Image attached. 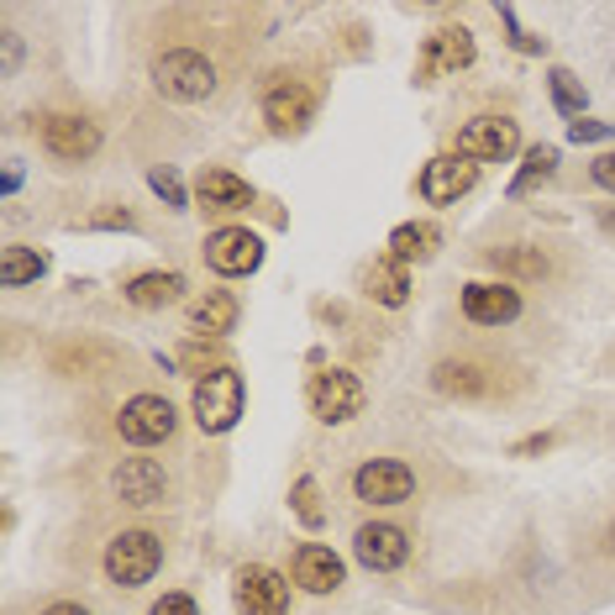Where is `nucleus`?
Returning a JSON list of instances; mask_svg holds the SVG:
<instances>
[{
    "mask_svg": "<svg viewBox=\"0 0 615 615\" xmlns=\"http://www.w3.org/2000/svg\"><path fill=\"white\" fill-rule=\"evenodd\" d=\"M242 400H248V389H242V374H237L232 363H221V369L201 374V379H195V395H190V406H195V426H201L205 437L232 432L237 421H242Z\"/></svg>",
    "mask_w": 615,
    "mask_h": 615,
    "instance_id": "f257e3e1",
    "label": "nucleus"
},
{
    "mask_svg": "<svg viewBox=\"0 0 615 615\" xmlns=\"http://www.w3.org/2000/svg\"><path fill=\"white\" fill-rule=\"evenodd\" d=\"M153 85H158L164 100L195 106V100L216 95V63L205 59L201 48H169V53L153 59Z\"/></svg>",
    "mask_w": 615,
    "mask_h": 615,
    "instance_id": "f03ea898",
    "label": "nucleus"
},
{
    "mask_svg": "<svg viewBox=\"0 0 615 615\" xmlns=\"http://www.w3.org/2000/svg\"><path fill=\"white\" fill-rule=\"evenodd\" d=\"M106 579L111 584H121V589H137V584H147L158 568H164V542L153 536V531H121V536H111L106 542Z\"/></svg>",
    "mask_w": 615,
    "mask_h": 615,
    "instance_id": "7ed1b4c3",
    "label": "nucleus"
},
{
    "mask_svg": "<svg viewBox=\"0 0 615 615\" xmlns=\"http://www.w3.org/2000/svg\"><path fill=\"white\" fill-rule=\"evenodd\" d=\"M432 389L447 395V400H499V395H505V379H499L495 363L458 352V358H442L437 369H432Z\"/></svg>",
    "mask_w": 615,
    "mask_h": 615,
    "instance_id": "20e7f679",
    "label": "nucleus"
},
{
    "mask_svg": "<svg viewBox=\"0 0 615 615\" xmlns=\"http://www.w3.org/2000/svg\"><path fill=\"white\" fill-rule=\"evenodd\" d=\"M363 400L369 395H363L358 374H348V369H322V374H311V384H305V406L326 426H342L352 415H363Z\"/></svg>",
    "mask_w": 615,
    "mask_h": 615,
    "instance_id": "39448f33",
    "label": "nucleus"
},
{
    "mask_svg": "<svg viewBox=\"0 0 615 615\" xmlns=\"http://www.w3.org/2000/svg\"><path fill=\"white\" fill-rule=\"evenodd\" d=\"M174 426H179V415L164 395H132L117 415L121 442H132V447H158V442L174 437Z\"/></svg>",
    "mask_w": 615,
    "mask_h": 615,
    "instance_id": "423d86ee",
    "label": "nucleus"
},
{
    "mask_svg": "<svg viewBox=\"0 0 615 615\" xmlns=\"http://www.w3.org/2000/svg\"><path fill=\"white\" fill-rule=\"evenodd\" d=\"M352 495L363 505H406L415 495V473L400 458H369L352 473Z\"/></svg>",
    "mask_w": 615,
    "mask_h": 615,
    "instance_id": "0eeeda50",
    "label": "nucleus"
},
{
    "mask_svg": "<svg viewBox=\"0 0 615 615\" xmlns=\"http://www.w3.org/2000/svg\"><path fill=\"white\" fill-rule=\"evenodd\" d=\"M516 147H521V126L510 117H473L458 132V158L469 164H505L516 158Z\"/></svg>",
    "mask_w": 615,
    "mask_h": 615,
    "instance_id": "6e6552de",
    "label": "nucleus"
},
{
    "mask_svg": "<svg viewBox=\"0 0 615 615\" xmlns=\"http://www.w3.org/2000/svg\"><path fill=\"white\" fill-rule=\"evenodd\" d=\"M232 600L242 615H285L290 611V579L264 563H248V568H237Z\"/></svg>",
    "mask_w": 615,
    "mask_h": 615,
    "instance_id": "1a4fd4ad",
    "label": "nucleus"
},
{
    "mask_svg": "<svg viewBox=\"0 0 615 615\" xmlns=\"http://www.w3.org/2000/svg\"><path fill=\"white\" fill-rule=\"evenodd\" d=\"M205 264L216 268V274H227V279H242V274H253V268L264 264V237L248 232V227H216V232L205 237Z\"/></svg>",
    "mask_w": 615,
    "mask_h": 615,
    "instance_id": "9d476101",
    "label": "nucleus"
},
{
    "mask_svg": "<svg viewBox=\"0 0 615 615\" xmlns=\"http://www.w3.org/2000/svg\"><path fill=\"white\" fill-rule=\"evenodd\" d=\"M43 147L63 164H85L100 153V121L80 117V111H53V117H43Z\"/></svg>",
    "mask_w": 615,
    "mask_h": 615,
    "instance_id": "9b49d317",
    "label": "nucleus"
},
{
    "mask_svg": "<svg viewBox=\"0 0 615 615\" xmlns=\"http://www.w3.org/2000/svg\"><path fill=\"white\" fill-rule=\"evenodd\" d=\"M111 495L132 510H147V505H164L169 495V473L158 458H121L111 469Z\"/></svg>",
    "mask_w": 615,
    "mask_h": 615,
    "instance_id": "f8f14e48",
    "label": "nucleus"
},
{
    "mask_svg": "<svg viewBox=\"0 0 615 615\" xmlns=\"http://www.w3.org/2000/svg\"><path fill=\"white\" fill-rule=\"evenodd\" d=\"M352 557H358L369 574H395V568H406V557H410L406 527H395V521H369V527H358Z\"/></svg>",
    "mask_w": 615,
    "mask_h": 615,
    "instance_id": "ddd939ff",
    "label": "nucleus"
},
{
    "mask_svg": "<svg viewBox=\"0 0 615 615\" xmlns=\"http://www.w3.org/2000/svg\"><path fill=\"white\" fill-rule=\"evenodd\" d=\"M463 316H469L473 326H510L516 316H521V290L516 285H490V279H473V285H463Z\"/></svg>",
    "mask_w": 615,
    "mask_h": 615,
    "instance_id": "4468645a",
    "label": "nucleus"
},
{
    "mask_svg": "<svg viewBox=\"0 0 615 615\" xmlns=\"http://www.w3.org/2000/svg\"><path fill=\"white\" fill-rule=\"evenodd\" d=\"M479 48H473V32L469 27H437L426 37V53H421V85L432 74H458V69H473Z\"/></svg>",
    "mask_w": 615,
    "mask_h": 615,
    "instance_id": "2eb2a0df",
    "label": "nucleus"
},
{
    "mask_svg": "<svg viewBox=\"0 0 615 615\" xmlns=\"http://www.w3.org/2000/svg\"><path fill=\"white\" fill-rule=\"evenodd\" d=\"M290 579L305 589V594H331V589L348 579V568H342V557L331 553V547L305 542V547H294V557H290Z\"/></svg>",
    "mask_w": 615,
    "mask_h": 615,
    "instance_id": "dca6fc26",
    "label": "nucleus"
},
{
    "mask_svg": "<svg viewBox=\"0 0 615 615\" xmlns=\"http://www.w3.org/2000/svg\"><path fill=\"white\" fill-rule=\"evenodd\" d=\"M311 117H316V95L305 85H279L264 95V121L279 137H300L311 126Z\"/></svg>",
    "mask_w": 615,
    "mask_h": 615,
    "instance_id": "f3484780",
    "label": "nucleus"
},
{
    "mask_svg": "<svg viewBox=\"0 0 615 615\" xmlns=\"http://www.w3.org/2000/svg\"><path fill=\"white\" fill-rule=\"evenodd\" d=\"M479 169H473L469 158H453V153H442L432 158L426 169H421V201L426 205H453L458 195H469Z\"/></svg>",
    "mask_w": 615,
    "mask_h": 615,
    "instance_id": "a211bd4d",
    "label": "nucleus"
},
{
    "mask_svg": "<svg viewBox=\"0 0 615 615\" xmlns=\"http://www.w3.org/2000/svg\"><path fill=\"white\" fill-rule=\"evenodd\" d=\"M237 316H242V305H237L232 290H205L195 305H190V337H205V342H221L227 331H237Z\"/></svg>",
    "mask_w": 615,
    "mask_h": 615,
    "instance_id": "6ab92c4d",
    "label": "nucleus"
},
{
    "mask_svg": "<svg viewBox=\"0 0 615 615\" xmlns=\"http://www.w3.org/2000/svg\"><path fill=\"white\" fill-rule=\"evenodd\" d=\"M121 294H126L137 311H164V305H174L179 294H184V274H174V268H147L137 279H126Z\"/></svg>",
    "mask_w": 615,
    "mask_h": 615,
    "instance_id": "aec40b11",
    "label": "nucleus"
},
{
    "mask_svg": "<svg viewBox=\"0 0 615 615\" xmlns=\"http://www.w3.org/2000/svg\"><path fill=\"white\" fill-rule=\"evenodd\" d=\"M195 195H201L205 210H248L253 205V184L237 179L232 169H205L195 179Z\"/></svg>",
    "mask_w": 615,
    "mask_h": 615,
    "instance_id": "412c9836",
    "label": "nucleus"
},
{
    "mask_svg": "<svg viewBox=\"0 0 615 615\" xmlns=\"http://www.w3.org/2000/svg\"><path fill=\"white\" fill-rule=\"evenodd\" d=\"M484 264L510 279H547V253L531 248V242H505V248H484Z\"/></svg>",
    "mask_w": 615,
    "mask_h": 615,
    "instance_id": "4be33fe9",
    "label": "nucleus"
},
{
    "mask_svg": "<svg viewBox=\"0 0 615 615\" xmlns=\"http://www.w3.org/2000/svg\"><path fill=\"white\" fill-rule=\"evenodd\" d=\"M437 242H442V232L432 221H406V227L389 232V258L395 264H421V258L437 253Z\"/></svg>",
    "mask_w": 615,
    "mask_h": 615,
    "instance_id": "5701e85b",
    "label": "nucleus"
},
{
    "mask_svg": "<svg viewBox=\"0 0 615 615\" xmlns=\"http://www.w3.org/2000/svg\"><path fill=\"white\" fill-rule=\"evenodd\" d=\"M43 274H48V253H37V248L11 242V248L0 253V285H5V290H27Z\"/></svg>",
    "mask_w": 615,
    "mask_h": 615,
    "instance_id": "b1692460",
    "label": "nucleus"
},
{
    "mask_svg": "<svg viewBox=\"0 0 615 615\" xmlns=\"http://www.w3.org/2000/svg\"><path fill=\"white\" fill-rule=\"evenodd\" d=\"M363 290H369V300H379V305H389V311H400V305L410 300V274H406V264H395V258L374 264L369 274H363Z\"/></svg>",
    "mask_w": 615,
    "mask_h": 615,
    "instance_id": "393cba45",
    "label": "nucleus"
},
{
    "mask_svg": "<svg viewBox=\"0 0 615 615\" xmlns=\"http://www.w3.org/2000/svg\"><path fill=\"white\" fill-rule=\"evenodd\" d=\"M290 510H294V521H300V527H311V531H322V527H326L322 484H316L311 473H300V479H294V490H290Z\"/></svg>",
    "mask_w": 615,
    "mask_h": 615,
    "instance_id": "a878e982",
    "label": "nucleus"
},
{
    "mask_svg": "<svg viewBox=\"0 0 615 615\" xmlns=\"http://www.w3.org/2000/svg\"><path fill=\"white\" fill-rule=\"evenodd\" d=\"M553 169H557V147L553 143L527 147V164H521V174L510 179V195H531L542 179H553Z\"/></svg>",
    "mask_w": 615,
    "mask_h": 615,
    "instance_id": "bb28decb",
    "label": "nucleus"
},
{
    "mask_svg": "<svg viewBox=\"0 0 615 615\" xmlns=\"http://www.w3.org/2000/svg\"><path fill=\"white\" fill-rule=\"evenodd\" d=\"M547 89H553V106L563 117H584L589 95H584V80H579L574 69H553V74H547Z\"/></svg>",
    "mask_w": 615,
    "mask_h": 615,
    "instance_id": "cd10ccee",
    "label": "nucleus"
},
{
    "mask_svg": "<svg viewBox=\"0 0 615 615\" xmlns=\"http://www.w3.org/2000/svg\"><path fill=\"white\" fill-rule=\"evenodd\" d=\"M147 190L169 205V210H190V190H184V179H179L174 169H153V174H147Z\"/></svg>",
    "mask_w": 615,
    "mask_h": 615,
    "instance_id": "c85d7f7f",
    "label": "nucleus"
},
{
    "mask_svg": "<svg viewBox=\"0 0 615 615\" xmlns=\"http://www.w3.org/2000/svg\"><path fill=\"white\" fill-rule=\"evenodd\" d=\"M568 137H574V143H611V137H615V121L579 117V121H568Z\"/></svg>",
    "mask_w": 615,
    "mask_h": 615,
    "instance_id": "c756f323",
    "label": "nucleus"
},
{
    "mask_svg": "<svg viewBox=\"0 0 615 615\" xmlns=\"http://www.w3.org/2000/svg\"><path fill=\"white\" fill-rule=\"evenodd\" d=\"M179 363H184V369H205V363H210V369H221V363H216V348H210L205 337H190L184 352H179Z\"/></svg>",
    "mask_w": 615,
    "mask_h": 615,
    "instance_id": "7c9ffc66",
    "label": "nucleus"
},
{
    "mask_svg": "<svg viewBox=\"0 0 615 615\" xmlns=\"http://www.w3.org/2000/svg\"><path fill=\"white\" fill-rule=\"evenodd\" d=\"M147 615H201V605H195V594H164Z\"/></svg>",
    "mask_w": 615,
    "mask_h": 615,
    "instance_id": "2f4dec72",
    "label": "nucleus"
},
{
    "mask_svg": "<svg viewBox=\"0 0 615 615\" xmlns=\"http://www.w3.org/2000/svg\"><path fill=\"white\" fill-rule=\"evenodd\" d=\"M589 179H594L600 190H611L615 195V153H600V158L589 164Z\"/></svg>",
    "mask_w": 615,
    "mask_h": 615,
    "instance_id": "473e14b6",
    "label": "nucleus"
},
{
    "mask_svg": "<svg viewBox=\"0 0 615 615\" xmlns=\"http://www.w3.org/2000/svg\"><path fill=\"white\" fill-rule=\"evenodd\" d=\"M89 227H121V232H132V227H137V216H132V210H100Z\"/></svg>",
    "mask_w": 615,
    "mask_h": 615,
    "instance_id": "72a5a7b5",
    "label": "nucleus"
},
{
    "mask_svg": "<svg viewBox=\"0 0 615 615\" xmlns=\"http://www.w3.org/2000/svg\"><path fill=\"white\" fill-rule=\"evenodd\" d=\"M547 447H553V432H536V437L516 442V447H510V453H516V458H536V453H547Z\"/></svg>",
    "mask_w": 615,
    "mask_h": 615,
    "instance_id": "f704fd0d",
    "label": "nucleus"
},
{
    "mask_svg": "<svg viewBox=\"0 0 615 615\" xmlns=\"http://www.w3.org/2000/svg\"><path fill=\"white\" fill-rule=\"evenodd\" d=\"M16 63H22V37L5 32V74H16Z\"/></svg>",
    "mask_w": 615,
    "mask_h": 615,
    "instance_id": "c9c22d12",
    "label": "nucleus"
},
{
    "mask_svg": "<svg viewBox=\"0 0 615 615\" xmlns=\"http://www.w3.org/2000/svg\"><path fill=\"white\" fill-rule=\"evenodd\" d=\"M37 615H89V611L80 605V600H53V605H43Z\"/></svg>",
    "mask_w": 615,
    "mask_h": 615,
    "instance_id": "e433bc0d",
    "label": "nucleus"
},
{
    "mask_svg": "<svg viewBox=\"0 0 615 615\" xmlns=\"http://www.w3.org/2000/svg\"><path fill=\"white\" fill-rule=\"evenodd\" d=\"M22 190V164H5V179H0V195H16Z\"/></svg>",
    "mask_w": 615,
    "mask_h": 615,
    "instance_id": "4c0bfd02",
    "label": "nucleus"
},
{
    "mask_svg": "<svg viewBox=\"0 0 615 615\" xmlns=\"http://www.w3.org/2000/svg\"><path fill=\"white\" fill-rule=\"evenodd\" d=\"M600 227L615 237V205H605V210H600Z\"/></svg>",
    "mask_w": 615,
    "mask_h": 615,
    "instance_id": "58836bf2",
    "label": "nucleus"
}]
</instances>
